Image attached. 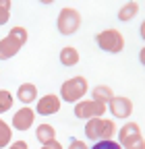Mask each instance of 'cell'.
<instances>
[{
    "mask_svg": "<svg viewBox=\"0 0 145 149\" xmlns=\"http://www.w3.org/2000/svg\"><path fill=\"white\" fill-rule=\"evenodd\" d=\"M25 42H27V29L25 27H13L4 40H0V60L13 58L21 50V46H25Z\"/></svg>",
    "mask_w": 145,
    "mask_h": 149,
    "instance_id": "1",
    "label": "cell"
},
{
    "mask_svg": "<svg viewBox=\"0 0 145 149\" xmlns=\"http://www.w3.org/2000/svg\"><path fill=\"white\" fill-rule=\"evenodd\" d=\"M110 112L118 118H126V116H131V112H133V104L126 97H112L110 100Z\"/></svg>",
    "mask_w": 145,
    "mask_h": 149,
    "instance_id": "8",
    "label": "cell"
},
{
    "mask_svg": "<svg viewBox=\"0 0 145 149\" xmlns=\"http://www.w3.org/2000/svg\"><path fill=\"white\" fill-rule=\"evenodd\" d=\"M112 97H114L112 89H110V87H106V85H100V87H96V89H93V100H96V102L106 104V102H110Z\"/></svg>",
    "mask_w": 145,
    "mask_h": 149,
    "instance_id": "15",
    "label": "cell"
},
{
    "mask_svg": "<svg viewBox=\"0 0 145 149\" xmlns=\"http://www.w3.org/2000/svg\"><path fill=\"white\" fill-rule=\"evenodd\" d=\"M42 149H62V145H60L58 141H52V143H48V145H44Z\"/></svg>",
    "mask_w": 145,
    "mask_h": 149,
    "instance_id": "21",
    "label": "cell"
},
{
    "mask_svg": "<svg viewBox=\"0 0 145 149\" xmlns=\"http://www.w3.org/2000/svg\"><path fill=\"white\" fill-rule=\"evenodd\" d=\"M137 13H139L137 2H126V4L118 10V19H120V21H131V19H133Z\"/></svg>",
    "mask_w": 145,
    "mask_h": 149,
    "instance_id": "14",
    "label": "cell"
},
{
    "mask_svg": "<svg viewBox=\"0 0 145 149\" xmlns=\"http://www.w3.org/2000/svg\"><path fill=\"white\" fill-rule=\"evenodd\" d=\"M91 149H122L118 143H114V141H98Z\"/></svg>",
    "mask_w": 145,
    "mask_h": 149,
    "instance_id": "19",
    "label": "cell"
},
{
    "mask_svg": "<svg viewBox=\"0 0 145 149\" xmlns=\"http://www.w3.org/2000/svg\"><path fill=\"white\" fill-rule=\"evenodd\" d=\"M10 19V0H0V25Z\"/></svg>",
    "mask_w": 145,
    "mask_h": 149,
    "instance_id": "18",
    "label": "cell"
},
{
    "mask_svg": "<svg viewBox=\"0 0 145 149\" xmlns=\"http://www.w3.org/2000/svg\"><path fill=\"white\" fill-rule=\"evenodd\" d=\"M60 110V100L56 97V95H44L40 102H38V114H42V116H50V114H54V112H58Z\"/></svg>",
    "mask_w": 145,
    "mask_h": 149,
    "instance_id": "10",
    "label": "cell"
},
{
    "mask_svg": "<svg viewBox=\"0 0 145 149\" xmlns=\"http://www.w3.org/2000/svg\"><path fill=\"white\" fill-rule=\"evenodd\" d=\"M85 93H87V79H83V77H72L66 83H62V87H60V95L68 104L81 100Z\"/></svg>",
    "mask_w": 145,
    "mask_h": 149,
    "instance_id": "4",
    "label": "cell"
},
{
    "mask_svg": "<svg viewBox=\"0 0 145 149\" xmlns=\"http://www.w3.org/2000/svg\"><path fill=\"white\" fill-rule=\"evenodd\" d=\"M122 149H145L143 143V135H141V128L135 122H129L120 128V143Z\"/></svg>",
    "mask_w": 145,
    "mask_h": 149,
    "instance_id": "3",
    "label": "cell"
},
{
    "mask_svg": "<svg viewBox=\"0 0 145 149\" xmlns=\"http://www.w3.org/2000/svg\"><path fill=\"white\" fill-rule=\"evenodd\" d=\"M10 149H27V143L25 141H17V143L10 145Z\"/></svg>",
    "mask_w": 145,
    "mask_h": 149,
    "instance_id": "22",
    "label": "cell"
},
{
    "mask_svg": "<svg viewBox=\"0 0 145 149\" xmlns=\"http://www.w3.org/2000/svg\"><path fill=\"white\" fill-rule=\"evenodd\" d=\"M35 137H38V141L42 145H48L52 141H56V130H54V126H50V124H40L38 130H35Z\"/></svg>",
    "mask_w": 145,
    "mask_h": 149,
    "instance_id": "11",
    "label": "cell"
},
{
    "mask_svg": "<svg viewBox=\"0 0 145 149\" xmlns=\"http://www.w3.org/2000/svg\"><path fill=\"white\" fill-rule=\"evenodd\" d=\"M17 95H19V100L23 104H31L35 97H38V89H35L33 83H23L19 87V91H17Z\"/></svg>",
    "mask_w": 145,
    "mask_h": 149,
    "instance_id": "12",
    "label": "cell"
},
{
    "mask_svg": "<svg viewBox=\"0 0 145 149\" xmlns=\"http://www.w3.org/2000/svg\"><path fill=\"white\" fill-rule=\"evenodd\" d=\"M106 112V104L102 102H96V100H87V102H79L75 106V116L77 118H102Z\"/></svg>",
    "mask_w": 145,
    "mask_h": 149,
    "instance_id": "7",
    "label": "cell"
},
{
    "mask_svg": "<svg viewBox=\"0 0 145 149\" xmlns=\"http://www.w3.org/2000/svg\"><path fill=\"white\" fill-rule=\"evenodd\" d=\"M33 110L31 108H23V110H19L17 114L13 116V126L17 128V130H27V128H31V124H33Z\"/></svg>",
    "mask_w": 145,
    "mask_h": 149,
    "instance_id": "9",
    "label": "cell"
},
{
    "mask_svg": "<svg viewBox=\"0 0 145 149\" xmlns=\"http://www.w3.org/2000/svg\"><path fill=\"white\" fill-rule=\"evenodd\" d=\"M60 62H62L64 66H75V64L79 62V52H77L75 48H70V46L62 48V50H60Z\"/></svg>",
    "mask_w": 145,
    "mask_h": 149,
    "instance_id": "13",
    "label": "cell"
},
{
    "mask_svg": "<svg viewBox=\"0 0 145 149\" xmlns=\"http://www.w3.org/2000/svg\"><path fill=\"white\" fill-rule=\"evenodd\" d=\"M10 126L4 122V120H0V149H4L6 145H8V141H10Z\"/></svg>",
    "mask_w": 145,
    "mask_h": 149,
    "instance_id": "16",
    "label": "cell"
},
{
    "mask_svg": "<svg viewBox=\"0 0 145 149\" xmlns=\"http://www.w3.org/2000/svg\"><path fill=\"white\" fill-rule=\"evenodd\" d=\"M96 42H98V46H100L102 50L112 52V54H116V52H120V50L124 48V37H122V33L116 31V29H106V31L98 33Z\"/></svg>",
    "mask_w": 145,
    "mask_h": 149,
    "instance_id": "5",
    "label": "cell"
},
{
    "mask_svg": "<svg viewBox=\"0 0 145 149\" xmlns=\"http://www.w3.org/2000/svg\"><path fill=\"white\" fill-rule=\"evenodd\" d=\"M10 106H13V95H10V91L2 89V91H0V114H4L6 110H10Z\"/></svg>",
    "mask_w": 145,
    "mask_h": 149,
    "instance_id": "17",
    "label": "cell"
},
{
    "mask_svg": "<svg viewBox=\"0 0 145 149\" xmlns=\"http://www.w3.org/2000/svg\"><path fill=\"white\" fill-rule=\"evenodd\" d=\"M116 133V126L108 118H89L85 126V135L93 141H110V137Z\"/></svg>",
    "mask_w": 145,
    "mask_h": 149,
    "instance_id": "2",
    "label": "cell"
},
{
    "mask_svg": "<svg viewBox=\"0 0 145 149\" xmlns=\"http://www.w3.org/2000/svg\"><path fill=\"white\" fill-rule=\"evenodd\" d=\"M68 149H87V145H85L83 141L75 139V141H70V147H68Z\"/></svg>",
    "mask_w": 145,
    "mask_h": 149,
    "instance_id": "20",
    "label": "cell"
},
{
    "mask_svg": "<svg viewBox=\"0 0 145 149\" xmlns=\"http://www.w3.org/2000/svg\"><path fill=\"white\" fill-rule=\"evenodd\" d=\"M81 25V15L79 10L75 8H62L60 15H58V31L62 35H72V33H77Z\"/></svg>",
    "mask_w": 145,
    "mask_h": 149,
    "instance_id": "6",
    "label": "cell"
}]
</instances>
